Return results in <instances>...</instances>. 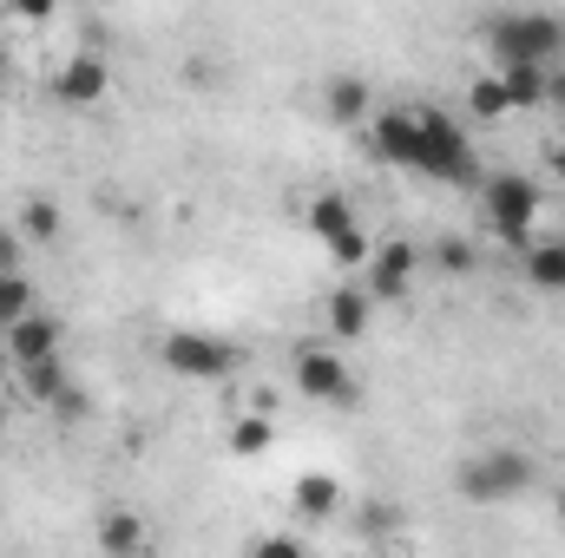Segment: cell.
Returning <instances> with one entry per match:
<instances>
[{"mask_svg":"<svg viewBox=\"0 0 565 558\" xmlns=\"http://www.w3.org/2000/svg\"><path fill=\"white\" fill-rule=\"evenodd\" d=\"M480 211H487V230H493L507 250H526V244L540 237L546 191H540L526 171H493V178H480Z\"/></svg>","mask_w":565,"mask_h":558,"instance_id":"6da1fadb","label":"cell"},{"mask_svg":"<svg viewBox=\"0 0 565 558\" xmlns=\"http://www.w3.org/2000/svg\"><path fill=\"white\" fill-rule=\"evenodd\" d=\"M533 480H540V466L520 447H480V453H467L454 466V493L467 506H507V500L533 493Z\"/></svg>","mask_w":565,"mask_h":558,"instance_id":"7a4b0ae2","label":"cell"},{"mask_svg":"<svg viewBox=\"0 0 565 558\" xmlns=\"http://www.w3.org/2000/svg\"><path fill=\"white\" fill-rule=\"evenodd\" d=\"M480 40H487L493 66H513V60L553 66V60L565 53V20L559 13H500V20L480 26Z\"/></svg>","mask_w":565,"mask_h":558,"instance_id":"3957f363","label":"cell"},{"mask_svg":"<svg viewBox=\"0 0 565 558\" xmlns=\"http://www.w3.org/2000/svg\"><path fill=\"white\" fill-rule=\"evenodd\" d=\"M289 375H296V395H302V401H322V408H362V382H355V368L342 362L335 342H296Z\"/></svg>","mask_w":565,"mask_h":558,"instance_id":"277c9868","label":"cell"},{"mask_svg":"<svg viewBox=\"0 0 565 558\" xmlns=\"http://www.w3.org/2000/svg\"><path fill=\"white\" fill-rule=\"evenodd\" d=\"M422 119V144H415V164L422 178H440V184H473V139L447 119V112H415Z\"/></svg>","mask_w":565,"mask_h":558,"instance_id":"5b68a950","label":"cell"},{"mask_svg":"<svg viewBox=\"0 0 565 558\" xmlns=\"http://www.w3.org/2000/svg\"><path fill=\"white\" fill-rule=\"evenodd\" d=\"M158 362H164L171 375H184V382H224V375L237 368V348L217 342V335H204V329H171V335L158 342Z\"/></svg>","mask_w":565,"mask_h":558,"instance_id":"8992f818","label":"cell"},{"mask_svg":"<svg viewBox=\"0 0 565 558\" xmlns=\"http://www.w3.org/2000/svg\"><path fill=\"white\" fill-rule=\"evenodd\" d=\"M0 335H7V362H13V368L53 362V355H60V342H66L60 315H46V309H26V315H20V322H7Z\"/></svg>","mask_w":565,"mask_h":558,"instance_id":"52a82bcc","label":"cell"},{"mask_svg":"<svg viewBox=\"0 0 565 558\" xmlns=\"http://www.w3.org/2000/svg\"><path fill=\"white\" fill-rule=\"evenodd\" d=\"M415 264H422L415 244H402V237L375 244L369 264H362V270H369V296H375V302H408V289H415Z\"/></svg>","mask_w":565,"mask_h":558,"instance_id":"ba28073f","label":"cell"},{"mask_svg":"<svg viewBox=\"0 0 565 558\" xmlns=\"http://www.w3.org/2000/svg\"><path fill=\"white\" fill-rule=\"evenodd\" d=\"M113 93V66L99 53H73L60 73H53V99L60 106H99Z\"/></svg>","mask_w":565,"mask_h":558,"instance_id":"9c48e42d","label":"cell"},{"mask_svg":"<svg viewBox=\"0 0 565 558\" xmlns=\"http://www.w3.org/2000/svg\"><path fill=\"white\" fill-rule=\"evenodd\" d=\"M415 144H422L415 112H369V151L382 164H415Z\"/></svg>","mask_w":565,"mask_h":558,"instance_id":"30bf717a","label":"cell"},{"mask_svg":"<svg viewBox=\"0 0 565 558\" xmlns=\"http://www.w3.org/2000/svg\"><path fill=\"white\" fill-rule=\"evenodd\" d=\"M93 546L99 552H113V558H132L151 546V533H145V519L132 513V506H106L99 513V526H93Z\"/></svg>","mask_w":565,"mask_h":558,"instance_id":"8fae6325","label":"cell"},{"mask_svg":"<svg viewBox=\"0 0 565 558\" xmlns=\"http://www.w3.org/2000/svg\"><path fill=\"white\" fill-rule=\"evenodd\" d=\"M322 112H329L335 126H369V112H375V93H369V79H355V73H335V79L322 86Z\"/></svg>","mask_w":565,"mask_h":558,"instance_id":"7c38bea8","label":"cell"},{"mask_svg":"<svg viewBox=\"0 0 565 558\" xmlns=\"http://www.w3.org/2000/svg\"><path fill=\"white\" fill-rule=\"evenodd\" d=\"M302 224H309V237L329 250L335 237H349V230H355V204H349L342 191H316V197L302 204Z\"/></svg>","mask_w":565,"mask_h":558,"instance_id":"4fadbf2b","label":"cell"},{"mask_svg":"<svg viewBox=\"0 0 565 558\" xmlns=\"http://www.w3.org/2000/svg\"><path fill=\"white\" fill-rule=\"evenodd\" d=\"M520 270L533 289H546V296H565V237H533L526 250H520Z\"/></svg>","mask_w":565,"mask_h":558,"instance_id":"5bb4252c","label":"cell"},{"mask_svg":"<svg viewBox=\"0 0 565 558\" xmlns=\"http://www.w3.org/2000/svg\"><path fill=\"white\" fill-rule=\"evenodd\" d=\"M322 315H329V335H335V342H355V335H369L375 296L349 282V289H335V296H329V309H322Z\"/></svg>","mask_w":565,"mask_h":558,"instance_id":"9a60e30c","label":"cell"},{"mask_svg":"<svg viewBox=\"0 0 565 558\" xmlns=\"http://www.w3.org/2000/svg\"><path fill=\"white\" fill-rule=\"evenodd\" d=\"M224 440H231V453H237V460H264V453L277 447V415L244 408V415L231 420V433H224Z\"/></svg>","mask_w":565,"mask_h":558,"instance_id":"2e32d148","label":"cell"},{"mask_svg":"<svg viewBox=\"0 0 565 558\" xmlns=\"http://www.w3.org/2000/svg\"><path fill=\"white\" fill-rule=\"evenodd\" d=\"M500 79H507V93H513V112H533V106H546V79H553V66H540V60H513V66H500Z\"/></svg>","mask_w":565,"mask_h":558,"instance_id":"e0dca14e","label":"cell"},{"mask_svg":"<svg viewBox=\"0 0 565 558\" xmlns=\"http://www.w3.org/2000/svg\"><path fill=\"white\" fill-rule=\"evenodd\" d=\"M289 506L309 513V519H329V513L342 506V480H335V473H302V480L289 486Z\"/></svg>","mask_w":565,"mask_h":558,"instance_id":"ac0fdd59","label":"cell"},{"mask_svg":"<svg viewBox=\"0 0 565 558\" xmlns=\"http://www.w3.org/2000/svg\"><path fill=\"white\" fill-rule=\"evenodd\" d=\"M467 106H473V119H507V112H513V93H507L500 66H493V73H480V79L467 86Z\"/></svg>","mask_w":565,"mask_h":558,"instance_id":"d6986e66","label":"cell"},{"mask_svg":"<svg viewBox=\"0 0 565 558\" xmlns=\"http://www.w3.org/2000/svg\"><path fill=\"white\" fill-rule=\"evenodd\" d=\"M26 309H40V302H33V277H26V270H0V329L20 322Z\"/></svg>","mask_w":565,"mask_h":558,"instance_id":"ffe728a7","label":"cell"},{"mask_svg":"<svg viewBox=\"0 0 565 558\" xmlns=\"http://www.w3.org/2000/svg\"><path fill=\"white\" fill-rule=\"evenodd\" d=\"M20 382H26V395H40L46 408L66 395V368H60V355H53V362H33V368H20Z\"/></svg>","mask_w":565,"mask_h":558,"instance_id":"44dd1931","label":"cell"},{"mask_svg":"<svg viewBox=\"0 0 565 558\" xmlns=\"http://www.w3.org/2000/svg\"><path fill=\"white\" fill-rule=\"evenodd\" d=\"M20 237H26V244H53V237H60V211H53L46 197H33V204L20 211Z\"/></svg>","mask_w":565,"mask_h":558,"instance_id":"7402d4cb","label":"cell"},{"mask_svg":"<svg viewBox=\"0 0 565 558\" xmlns=\"http://www.w3.org/2000/svg\"><path fill=\"white\" fill-rule=\"evenodd\" d=\"M434 264H440L447 277H473V264H480V250H473L467 237H440V250H434Z\"/></svg>","mask_w":565,"mask_h":558,"instance_id":"603a6c76","label":"cell"},{"mask_svg":"<svg viewBox=\"0 0 565 558\" xmlns=\"http://www.w3.org/2000/svg\"><path fill=\"white\" fill-rule=\"evenodd\" d=\"M369 250H375V244H369V230H362V224H355L349 237H335V244H329V257H335V264H369Z\"/></svg>","mask_w":565,"mask_h":558,"instance_id":"cb8c5ba5","label":"cell"},{"mask_svg":"<svg viewBox=\"0 0 565 558\" xmlns=\"http://www.w3.org/2000/svg\"><path fill=\"white\" fill-rule=\"evenodd\" d=\"M250 552L257 558H296L302 539H296V533H264V539H250Z\"/></svg>","mask_w":565,"mask_h":558,"instance_id":"d4e9b609","label":"cell"},{"mask_svg":"<svg viewBox=\"0 0 565 558\" xmlns=\"http://www.w3.org/2000/svg\"><path fill=\"white\" fill-rule=\"evenodd\" d=\"M546 171L565 184V139H553V151H546Z\"/></svg>","mask_w":565,"mask_h":558,"instance_id":"484cf974","label":"cell"},{"mask_svg":"<svg viewBox=\"0 0 565 558\" xmlns=\"http://www.w3.org/2000/svg\"><path fill=\"white\" fill-rule=\"evenodd\" d=\"M546 106H559V112H565V73H553V79H546Z\"/></svg>","mask_w":565,"mask_h":558,"instance_id":"4316f807","label":"cell"},{"mask_svg":"<svg viewBox=\"0 0 565 558\" xmlns=\"http://www.w3.org/2000/svg\"><path fill=\"white\" fill-rule=\"evenodd\" d=\"M7 73H13V60H7V46H0V93H7Z\"/></svg>","mask_w":565,"mask_h":558,"instance_id":"83f0119b","label":"cell"}]
</instances>
